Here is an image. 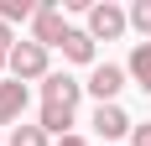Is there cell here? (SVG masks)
<instances>
[{
	"mask_svg": "<svg viewBox=\"0 0 151 146\" xmlns=\"http://www.w3.org/2000/svg\"><path fill=\"white\" fill-rule=\"evenodd\" d=\"M125 73H130V78H136V84L151 94V42H136V47H130V63H125Z\"/></svg>",
	"mask_w": 151,
	"mask_h": 146,
	"instance_id": "obj_10",
	"label": "cell"
},
{
	"mask_svg": "<svg viewBox=\"0 0 151 146\" xmlns=\"http://www.w3.org/2000/svg\"><path fill=\"white\" fill-rule=\"evenodd\" d=\"M47 73H52V58H47L42 42H16L11 47V78H21V84H42Z\"/></svg>",
	"mask_w": 151,
	"mask_h": 146,
	"instance_id": "obj_1",
	"label": "cell"
},
{
	"mask_svg": "<svg viewBox=\"0 0 151 146\" xmlns=\"http://www.w3.org/2000/svg\"><path fill=\"white\" fill-rule=\"evenodd\" d=\"M31 16H37V5H31V0H0V21H5V26L31 21Z\"/></svg>",
	"mask_w": 151,
	"mask_h": 146,
	"instance_id": "obj_11",
	"label": "cell"
},
{
	"mask_svg": "<svg viewBox=\"0 0 151 146\" xmlns=\"http://www.w3.org/2000/svg\"><path fill=\"white\" fill-rule=\"evenodd\" d=\"M130 26L151 42V0H130Z\"/></svg>",
	"mask_w": 151,
	"mask_h": 146,
	"instance_id": "obj_13",
	"label": "cell"
},
{
	"mask_svg": "<svg viewBox=\"0 0 151 146\" xmlns=\"http://www.w3.org/2000/svg\"><path fill=\"white\" fill-rule=\"evenodd\" d=\"M73 120H78V110H68V104H42V115H37V125H42L47 136H73Z\"/></svg>",
	"mask_w": 151,
	"mask_h": 146,
	"instance_id": "obj_8",
	"label": "cell"
},
{
	"mask_svg": "<svg viewBox=\"0 0 151 146\" xmlns=\"http://www.w3.org/2000/svg\"><path fill=\"white\" fill-rule=\"evenodd\" d=\"M0 47H16V31L5 26V21H0Z\"/></svg>",
	"mask_w": 151,
	"mask_h": 146,
	"instance_id": "obj_15",
	"label": "cell"
},
{
	"mask_svg": "<svg viewBox=\"0 0 151 146\" xmlns=\"http://www.w3.org/2000/svg\"><path fill=\"white\" fill-rule=\"evenodd\" d=\"M78 94H83V84H78L73 73H47L42 78V104H68V110H78Z\"/></svg>",
	"mask_w": 151,
	"mask_h": 146,
	"instance_id": "obj_7",
	"label": "cell"
},
{
	"mask_svg": "<svg viewBox=\"0 0 151 146\" xmlns=\"http://www.w3.org/2000/svg\"><path fill=\"white\" fill-rule=\"evenodd\" d=\"M125 26H130V11H120L115 0H94L89 5V37L94 42H115V37H125Z\"/></svg>",
	"mask_w": 151,
	"mask_h": 146,
	"instance_id": "obj_3",
	"label": "cell"
},
{
	"mask_svg": "<svg viewBox=\"0 0 151 146\" xmlns=\"http://www.w3.org/2000/svg\"><path fill=\"white\" fill-rule=\"evenodd\" d=\"M0 73H11V47H0Z\"/></svg>",
	"mask_w": 151,
	"mask_h": 146,
	"instance_id": "obj_17",
	"label": "cell"
},
{
	"mask_svg": "<svg viewBox=\"0 0 151 146\" xmlns=\"http://www.w3.org/2000/svg\"><path fill=\"white\" fill-rule=\"evenodd\" d=\"M63 58H68V63H94V37H89V26H73V31H68Z\"/></svg>",
	"mask_w": 151,
	"mask_h": 146,
	"instance_id": "obj_9",
	"label": "cell"
},
{
	"mask_svg": "<svg viewBox=\"0 0 151 146\" xmlns=\"http://www.w3.org/2000/svg\"><path fill=\"white\" fill-rule=\"evenodd\" d=\"M89 125H94V136H104V141H120V136L136 131L120 104H94V120H89Z\"/></svg>",
	"mask_w": 151,
	"mask_h": 146,
	"instance_id": "obj_6",
	"label": "cell"
},
{
	"mask_svg": "<svg viewBox=\"0 0 151 146\" xmlns=\"http://www.w3.org/2000/svg\"><path fill=\"white\" fill-rule=\"evenodd\" d=\"M130 146H151V120H146V125H136V131H130Z\"/></svg>",
	"mask_w": 151,
	"mask_h": 146,
	"instance_id": "obj_14",
	"label": "cell"
},
{
	"mask_svg": "<svg viewBox=\"0 0 151 146\" xmlns=\"http://www.w3.org/2000/svg\"><path fill=\"white\" fill-rule=\"evenodd\" d=\"M68 21H63V5L58 0H42V5H37V16H31V42H42L47 52H52V47H63L68 42Z\"/></svg>",
	"mask_w": 151,
	"mask_h": 146,
	"instance_id": "obj_2",
	"label": "cell"
},
{
	"mask_svg": "<svg viewBox=\"0 0 151 146\" xmlns=\"http://www.w3.org/2000/svg\"><path fill=\"white\" fill-rule=\"evenodd\" d=\"M58 146H94V141H83V136H63Z\"/></svg>",
	"mask_w": 151,
	"mask_h": 146,
	"instance_id": "obj_16",
	"label": "cell"
},
{
	"mask_svg": "<svg viewBox=\"0 0 151 146\" xmlns=\"http://www.w3.org/2000/svg\"><path fill=\"white\" fill-rule=\"evenodd\" d=\"M26 84H21V78H0V125H21V115H26Z\"/></svg>",
	"mask_w": 151,
	"mask_h": 146,
	"instance_id": "obj_5",
	"label": "cell"
},
{
	"mask_svg": "<svg viewBox=\"0 0 151 146\" xmlns=\"http://www.w3.org/2000/svg\"><path fill=\"white\" fill-rule=\"evenodd\" d=\"M125 78H130V73H125L120 63H94V73H89V84H83V89H89L99 104H115V94L125 89Z\"/></svg>",
	"mask_w": 151,
	"mask_h": 146,
	"instance_id": "obj_4",
	"label": "cell"
},
{
	"mask_svg": "<svg viewBox=\"0 0 151 146\" xmlns=\"http://www.w3.org/2000/svg\"><path fill=\"white\" fill-rule=\"evenodd\" d=\"M5 146H47V131H42V125H26V120H21V125L11 131V141H5Z\"/></svg>",
	"mask_w": 151,
	"mask_h": 146,
	"instance_id": "obj_12",
	"label": "cell"
}]
</instances>
